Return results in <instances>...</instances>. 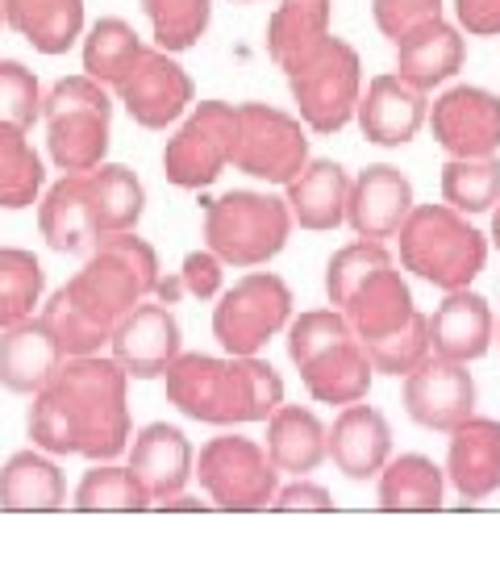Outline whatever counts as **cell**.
I'll use <instances>...</instances> for the list:
<instances>
[{
  "label": "cell",
  "instance_id": "6da1fadb",
  "mask_svg": "<svg viewBox=\"0 0 500 563\" xmlns=\"http://www.w3.org/2000/svg\"><path fill=\"white\" fill-rule=\"evenodd\" d=\"M113 355H71L63 360L55 380L34 393L30 405V439L46 455H84V460H118L130 446V405Z\"/></svg>",
  "mask_w": 500,
  "mask_h": 563
},
{
  "label": "cell",
  "instance_id": "7a4b0ae2",
  "mask_svg": "<svg viewBox=\"0 0 500 563\" xmlns=\"http://www.w3.org/2000/svg\"><path fill=\"white\" fill-rule=\"evenodd\" d=\"M167 401L184 418L204 426H251L267 422L284 405L280 372L259 355H200L180 351L163 372Z\"/></svg>",
  "mask_w": 500,
  "mask_h": 563
},
{
  "label": "cell",
  "instance_id": "3957f363",
  "mask_svg": "<svg viewBox=\"0 0 500 563\" xmlns=\"http://www.w3.org/2000/svg\"><path fill=\"white\" fill-rule=\"evenodd\" d=\"M63 288L92 322L113 334V325L159 288V255L134 230L100 234L88 263Z\"/></svg>",
  "mask_w": 500,
  "mask_h": 563
},
{
  "label": "cell",
  "instance_id": "277c9868",
  "mask_svg": "<svg viewBox=\"0 0 500 563\" xmlns=\"http://www.w3.org/2000/svg\"><path fill=\"white\" fill-rule=\"evenodd\" d=\"M400 267L442 292L471 288L488 263V239L451 205H413L397 230Z\"/></svg>",
  "mask_w": 500,
  "mask_h": 563
},
{
  "label": "cell",
  "instance_id": "5b68a950",
  "mask_svg": "<svg viewBox=\"0 0 500 563\" xmlns=\"http://www.w3.org/2000/svg\"><path fill=\"white\" fill-rule=\"evenodd\" d=\"M292 234V213L284 197L234 188L204 205V246L225 267H263L280 255Z\"/></svg>",
  "mask_w": 500,
  "mask_h": 563
},
{
  "label": "cell",
  "instance_id": "8992f818",
  "mask_svg": "<svg viewBox=\"0 0 500 563\" xmlns=\"http://www.w3.org/2000/svg\"><path fill=\"white\" fill-rule=\"evenodd\" d=\"M46 151L59 172H92L109 155L113 101L92 76H67L42 97Z\"/></svg>",
  "mask_w": 500,
  "mask_h": 563
},
{
  "label": "cell",
  "instance_id": "52a82bcc",
  "mask_svg": "<svg viewBox=\"0 0 500 563\" xmlns=\"http://www.w3.org/2000/svg\"><path fill=\"white\" fill-rule=\"evenodd\" d=\"M284 76H288L292 101H297V118L313 134H338L342 125L355 121L363 97V63L359 51L346 38L330 34Z\"/></svg>",
  "mask_w": 500,
  "mask_h": 563
},
{
  "label": "cell",
  "instance_id": "ba28073f",
  "mask_svg": "<svg viewBox=\"0 0 500 563\" xmlns=\"http://www.w3.org/2000/svg\"><path fill=\"white\" fill-rule=\"evenodd\" d=\"M192 476L200 481L213 509H271V497L280 488V472L267 455V446L242 434H218L200 446Z\"/></svg>",
  "mask_w": 500,
  "mask_h": 563
},
{
  "label": "cell",
  "instance_id": "9c48e42d",
  "mask_svg": "<svg viewBox=\"0 0 500 563\" xmlns=\"http://www.w3.org/2000/svg\"><path fill=\"white\" fill-rule=\"evenodd\" d=\"M292 322V288L276 272H251L213 305V339L225 355H259Z\"/></svg>",
  "mask_w": 500,
  "mask_h": 563
},
{
  "label": "cell",
  "instance_id": "30bf717a",
  "mask_svg": "<svg viewBox=\"0 0 500 563\" xmlns=\"http://www.w3.org/2000/svg\"><path fill=\"white\" fill-rule=\"evenodd\" d=\"M238 104L200 101L163 146V176L176 188H209L234 163Z\"/></svg>",
  "mask_w": 500,
  "mask_h": 563
},
{
  "label": "cell",
  "instance_id": "8fae6325",
  "mask_svg": "<svg viewBox=\"0 0 500 563\" xmlns=\"http://www.w3.org/2000/svg\"><path fill=\"white\" fill-rule=\"evenodd\" d=\"M309 163V125L276 104H238L234 167L263 184H288Z\"/></svg>",
  "mask_w": 500,
  "mask_h": 563
},
{
  "label": "cell",
  "instance_id": "7c38bea8",
  "mask_svg": "<svg viewBox=\"0 0 500 563\" xmlns=\"http://www.w3.org/2000/svg\"><path fill=\"white\" fill-rule=\"evenodd\" d=\"M113 88H118L125 113L138 121L142 130L176 125L197 101L192 76L176 63V55H167L159 46H142V55L130 63V71Z\"/></svg>",
  "mask_w": 500,
  "mask_h": 563
},
{
  "label": "cell",
  "instance_id": "4fadbf2b",
  "mask_svg": "<svg viewBox=\"0 0 500 563\" xmlns=\"http://www.w3.org/2000/svg\"><path fill=\"white\" fill-rule=\"evenodd\" d=\"M430 130L451 159H480L500 151V97L476 84H455L430 104Z\"/></svg>",
  "mask_w": 500,
  "mask_h": 563
},
{
  "label": "cell",
  "instance_id": "5bb4252c",
  "mask_svg": "<svg viewBox=\"0 0 500 563\" xmlns=\"http://www.w3.org/2000/svg\"><path fill=\"white\" fill-rule=\"evenodd\" d=\"M404 409L409 418L425 430L451 434L459 422L476 413V380L467 372V363L425 355V360L404 376Z\"/></svg>",
  "mask_w": 500,
  "mask_h": 563
},
{
  "label": "cell",
  "instance_id": "9a60e30c",
  "mask_svg": "<svg viewBox=\"0 0 500 563\" xmlns=\"http://www.w3.org/2000/svg\"><path fill=\"white\" fill-rule=\"evenodd\" d=\"M184 351L180 322L163 301H138L109 334V355L130 380H155Z\"/></svg>",
  "mask_w": 500,
  "mask_h": 563
},
{
  "label": "cell",
  "instance_id": "2e32d148",
  "mask_svg": "<svg viewBox=\"0 0 500 563\" xmlns=\"http://www.w3.org/2000/svg\"><path fill=\"white\" fill-rule=\"evenodd\" d=\"M413 184L409 176L392 167V163H371L351 180V197H346V225L359 239H397L404 218L413 213Z\"/></svg>",
  "mask_w": 500,
  "mask_h": 563
},
{
  "label": "cell",
  "instance_id": "e0dca14e",
  "mask_svg": "<svg viewBox=\"0 0 500 563\" xmlns=\"http://www.w3.org/2000/svg\"><path fill=\"white\" fill-rule=\"evenodd\" d=\"M397 76L421 92H434L446 80H455L467 63L463 30L446 18H425L397 34Z\"/></svg>",
  "mask_w": 500,
  "mask_h": 563
},
{
  "label": "cell",
  "instance_id": "ac0fdd59",
  "mask_svg": "<svg viewBox=\"0 0 500 563\" xmlns=\"http://www.w3.org/2000/svg\"><path fill=\"white\" fill-rule=\"evenodd\" d=\"M430 118V101L425 92L392 76H376L367 84V92L359 97L355 121H359L363 139L376 146H404L421 134V125Z\"/></svg>",
  "mask_w": 500,
  "mask_h": 563
},
{
  "label": "cell",
  "instance_id": "d6986e66",
  "mask_svg": "<svg viewBox=\"0 0 500 563\" xmlns=\"http://www.w3.org/2000/svg\"><path fill=\"white\" fill-rule=\"evenodd\" d=\"M442 472L463 501H488L500 488V422L471 413L467 422L455 426Z\"/></svg>",
  "mask_w": 500,
  "mask_h": 563
},
{
  "label": "cell",
  "instance_id": "ffe728a7",
  "mask_svg": "<svg viewBox=\"0 0 500 563\" xmlns=\"http://www.w3.org/2000/svg\"><path fill=\"white\" fill-rule=\"evenodd\" d=\"M330 460L346 481H371L392 460V426L376 405H342L330 426Z\"/></svg>",
  "mask_w": 500,
  "mask_h": 563
},
{
  "label": "cell",
  "instance_id": "44dd1931",
  "mask_svg": "<svg viewBox=\"0 0 500 563\" xmlns=\"http://www.w3.org/2000/svg\"><path fill=\"white\" fill-rule=\"evenodd\" d=\"M130 467H134V476L146 488L151 505H155L163 497H176V493L188 488L192 467H197V451H192L180 426L151 422L142 426L134 434V443H130Z\"/></svg>",
  "mask_w": 500,
  "mask_h": 563
},
{
  "label": "cell",
  "instance_id": "7402d4cb",
  "mask_svg": "<svg viewBox=\"0 0 500 563\" xmlns=\"http://www.w3.org/2000/svg\"><path fill=\"white\" fill-rule=\"evenodd\" d=\"M492 334H497V313L471 288L446 292V301L430 318V351L442 355V360H459V363L484 360L492 351Z\"/></svg>",
  "mask_w": 500,
  "mask_h": 563
},
{
  "label": "cell",
  "instance_id": "603a6c76",
  "mask_svg": "<svg viewBox=\"0 0 500 563\" xmlns=\"http://www.w3.org/2000/svg\"><path fill=\"white\" fill-rule=\"evenodd\" d=\"M63 360L67 355L59 351L55 334L42 325L38 313L0 330V384L18 397H34L38 388H46L63 367Z\"/></svg>",
  "mask_w": 500,
  "mask_h": 563
},
{
  "label": "cell",
  "instance_id": "cb8c5ba5",
  "mask_svg": "<svg viewBox=\"0 0 500 563\" xmlns=\"http://www.w3.org/2000/svg\"><path fill=\"white\" fill-rule=\"evenodd\" d=\"M309 397L321 405H355L367 401L371 393V380H376V367L367 360V346H363L355 334L330 342L325 351L309 355V360L297 367Z\"/></svg>",
  "mask_w": 500,
  "mask_h": 563
},
{
  "label": "cell",
  "instance_id": "d4e9b609",
  "mask_svg": "<svg viewBox=\"0 0 500 563\" xmlns=\"http://www.w3.org/2000/svg\"><path fill=\"white\" fill-rule=\"evenodd\" d=\"M346 197H351V176L334 159H309L292 180L284 184V201L292 213V225L300 230H338L346 222Z\"/></svg>",
  "mask_w": 500,
  "mask_h": 563
},
{
  "label": "cell",
  "instance_id": "484cf974",
  "mask_svg": "<svg viewBox=\"0 0 500 563\" xmlns=\"http://www.w3.org/2000/svg\"><path fill=\"white\" fill-rule=\"evenodd\" d=\"M338 309H342V318H346V325H351V334L359 342L384 339V334H392L397 325H404L418 313L413 288H409V280L400 276L392 263H388V267H376Z\"/></svg>",
  "mask_w": 500,
  "mask_h": 563
},
{
  "label": "cell",
  "instance_id": "4316f807",
  "mask_svg": "<svg viewBox=\"0 0 500 563\" xmlns=\"http://www.w3.org/2000/svg\"><path fill=\"white\" fill-rule=\"evenodd\" d=\"M38 230L46 246L59 255H84L97 246L100 230L84 172H63V180L46 188V197L38 201Z\"/></svg>",
  "mask_w": 500,
  "mask_h": 563
},
{
  "label": "cell",
  "instance_id": "83f0119b",
  "mask_svg": "<svg viewBox=\"0 0 500 563\" xmlns=\"http://www.w3.org/2000/svg\"><path fill=\"white\" fill-rule=\"evenodd\" d=\"M267 455L280 476H309L330 460V430L304 405H276L267 418Z\"/></svg>",
  "mask_w": 500,
  "mask_h": 563
},
{
  "label": "cell",
  "instance_id": "f1b7e54d",
  "mask_svg": "<svg viewBox=\"0 0 500 563\" xmlns=\"http://www.w3.org/2000/svg\"><path fill=\"white\" fill-rule=\"evenodd\" d=\"M4 25L42 55H67L84 38V0H0Z\"/></svg>",
  "mask_w": 500,
  "mask_h": 563
},
{
  "label": "cell",
  "instance_id": "f546056e",
  "mask_svg": "<svg viewBox=\"0 0 500 563\" xmlns=\"http://www.w3.org/2000/svg\"><path fill=\"white\" fill-rule=\"evenodd\" d=\"M330 0H280L276 13L267 21V55L271 63L288 71L297 67L313 46L330 38Z\"/></svg>",
  "mask_w": 500,
  "mask_h": 563
},
{
  "label": "cell",
  "instance_id": "4dcf8cb0",
  "mask_svg": "<svg viewBox=\"0 0 500 563\" xmlns=\"http://www.w3.org/2000/svg\"><path fill=\"white\" fill-rule=\"evenodd\" d=\"M67 481L46 451H18L0 467V509H63Z\"/></svg>",
  "mask_w": 500,
  "mask_h": 563
},
{
  "label": "cell",
  "instance_id": "1f68e13d",
  "mask_svg": "<svg viewBox=\"0 0 500 563\" xmlns=\"http://www.w3.org/2000/svg\"><path fill=\"white\" fill-rule=\"evenodd\" d=\"M380 509L392 514H430L446 501V472L425 455H397L380 467Z\"/></svg>",
  "mask_w": 500,
  "mask_h": 563
},
{
  "label": "cell",
  "instance_id": "d6a6232c",
  "mask_svg": "<svg viewBox=\"0 0 500 563\" xmlns=\"http://www.w3.org/2000/svg\"><path fill=\"white\" fill-rule=\"evenodd\" d=\"M84 180H88L100 234H121L142 222L146 188H142L138 172H130L125 163H97L92 172H84Z\"/></svg>",
  "mask_w": 500,
  "mask_h": 563
},
{
  "label": "cell",
  "instance_id": "836d02e7",
  "mask_svg": "<svg viewBox=\"0 0 500 563\" xmlns=\"http://www.w3.org/2000/svg\"><path fill=\"white\" fill-rule=\"evenodd\" d=\"M142 55V38L130 21L100 18L88 34H84V76L113 88V84L130 71V63Z\"/></svg>",
  "mask_w": 500,
  "mask_h": 563
},
{
  "label": "cell",
  "instance_id": "e575fe53",
  "mask_svg": "<svg viewBox=\"0 0 500 563\" xmlns=\"http://www.w3.org/2000/svg\"><path fill=\"white\" fill-rule=\"evenodd\" d=\"M42 159L30 146L25 130L18 125H0V209H25L38 201L42 192Z\"/></svg>",
  "mask_w": 500,
  "mask_h": 563
},
{
  "label": "cell",
  "instance_id": "d590c367",
  "mask_svg": "<svg viewBox=\"0 0 500 563\" xmlns=\"http://www.w3.org/2000/svg\"><path fill=\"white\" fill-rule=\"evenodd\" d=\"M42 288H46V276H42L34 251L0 246V330L38 313Z\"/></svg>",
  "mask_w": 500,
  "mask_h": 563
},
{
  "label": "cell",
  "instance_id": "8d00e7d4",
  "mask_svg": "<svg viewBox=\"0 0 500 563\" xmlns=\"http://www.w3.org/2000/svg\"><path fill=\"white\" fill-rule=\"evenodd\" d=\"M442 201L459 209L467 218L488 213L500 201V159L480 155V159H446L442 167Z\"/></svg>",
  "mask_w": 500,
  "mask_h": 563
},
{
  "label": "cell",
  "instance_id": "74e56055",
  "mask_svg": "<svg viewBox=\"0 0 500 563\" xmlns=\"http://www.w3.org/2000/svg\"><path fill=\"white\" fill-rule=\"evenodd\" d=\"M142 13L151 21L155 46L167 55H184L204 38L213 21V0H142Z\"/></svg>",
  "mask_w": 500,
  "mask_h": 563
},
{
  "label": "cell",
  "instance_id": "f35d334b",
  "mask_svg": "<svg viewBox=\"0 0 500 563\" xmlns=\"http://www.w3.org/2000/svg\"><path fill=\"white\" fill-rule=\"evenodd\" d=\"M76 509H151V497L134 467H118L113 460H100L92 472H84L76 488Z\"/></svg>",
  "mask_w": 500,
  "mask_h": 563
},
{
  "label": "cell",
  "instance_id": "ab89813d",
  "mask_svg": "<svg viewBox=\"0 0 500 563\" xmlns=\"http://www.w3.org/2000/svg\"><path fill=\"white\" fill-rule=\"evenodd\" d=\"M38 318H42V325L55 334V342H59V351L67 360H71V355H97L100 346H109V330L92 322L80 305L67 297V288H59L51 301L42 305Z\"/></svg>",
  "mask_w": 500,
  "mask_h": 563
},
{
  "label": "cell",
  "instance_id": "60d3db41",
  "mask_svg": "<svg viewBox=\"0 0 500 563\" xmlns=\"http://www.w3.org/2000/svg\"><path fill=\"white\" fill-rule=\"evenodd\" d=\"M367 346V360L380 376H409L425 355H430V318L413 313L404 325H397L392 334L384 339L363 342Z\"/></svg>",
  "mask_w": 500,
  "mask_h": 563
},
{
  "label": "cell",
  "instance_id": "b9f144b4",
  "mask_svg": "<svg viewBox=\"0 0 500 563\" xmlns=\"http://www.w3.org/2000/svg\"><path fill=\"white\" fill-rule=\"evenodd\" d=\"M388 263H392V255L376 239H359L351 242V246H342V251H334V260L325 263V297H330V305L338 309L376 267H388Z\"/></svg>",
  "mask_w": 500,
  "mask_h": 563
},
{
  "label": "cell",
  "instance_id": "7bdbcfd3",
  "mask_svg": "<svg viewBox=\"0 0 500 563\" xmlns=\"http://www.w3.org/2000/svg\"><path fill=\"white\" fill-rule=\"evenodd\" d=\"M42 118L38 76L18 59H0V125L30 130Z\"/></svg>",
  "mask_w": 500,
  "mask_h": 563
},
{
  "label": "cell",
  "instance_id": "ee69618b",
  "mask_svg": "<svg viewBox=\"0 0 500 563\" xmlns=\"http://www.w3.org/2000/svg\"><path fill=\"white\" fill-rule=\"evenodd\" d=\"M351 334V325L342 318V309H304L300 318L288 322V360L304 363L309 355L325 351L330 342H338Z\"/></svg>",
  "mask_w": 500,
  "mask_h": 563
},
{
  "label": "cell",
  "instance_id": "f6af8a7d",
  "mask_svg": "<svg viewBox=\"0 0 500 563\" xmlns=\"http://www.w3.org/2000/svg\"><path fill=\"white\" fill-rule=\"evenodd\" d=\"M371 18L384 38H397L425 18H442V0H371Z\"/></svg>",
  "mask_w": 500,
  "mask_h": 563
},
{
  "label": "cell",
  "instance_id": "bcb514c9",
  "mask_svg": "<svg viewBox=\"0 0 500 563\" xmlns=\"http://www.w3.org/2000/svg\"><path fill=\"white\" fill-rule=\"evenodd\" d=\"M221 267L225 263L204 246V251H192V255H184V267L176 272L180 276V288L188 297H200V301H209V297H218L221 292Z\"/></svg>",
  "mask_w": 500,
  "mask_h": 563
},
{
  "label": "cell",
  "instance_id": "7dc6e473",
  "mask_svg": "<svg viewBox=\"0 0 500 563\" xmlns=\"http://www.w3.org/2000/svg\"><path fill=\"white\" fill-rule=\"evenodd\" d=\"M455 25L471 38H497L500 34V0H455Z\"/></svg>",
  "mask_w": 500,
  "mask_h": 563
},
{
  "label": "cell",
  "instance_id": "c3c4849f",
  "mask_svg": "<svg viewBox=\"0 0 500 563\" xmlns=\"http://www.w3.org/2000/svg\"><path fill=\"white\" fill-rule=\"evenodd\" d=\"M271 509H334V497H330L325 484L309 481V476H297L292 484L276 488Z\"/></svg>",
  "mask_w": 500,
  "mask_h": 563
},
{
  "label": "cell",
  "instance_id": "681fc988",
  "mask_svg": "<svg viewBox=\"0 0 500 563\" xmlns=\"http://www.w3.org/2000/svg\"><path fill=\"white\" fill-rule=\"evenodd\" d=\"M159 509H171V514H192V509H213V505H204L200 497H188V493H176V497H163L155 501Z\"/></svg>",
  "mask_w": 500,
  "mask_h": 563
},
{
  "label": "cell",
  "instance_id": "f907efd6",
  "mask_svg": "<svg viewBox=\"0 0 500 563\" xmlns=\"http://www.w3.org/2000/svg\"><path fill=\"white\" fill-rule=\"evenodd\" d=\"M492 246L500 251V201L492 205Z\"/></svg>",
  "mask_w": 500,
  "mask_h": 563
},
{
  "label": "cell",
  "instance_id": "816d5d0a",
  "mask_svg": "<svg viewBox=\"0 0 500 563\" xmlns=\"http://www.w3.org/2000/svg\"><path fill=\"white\" fill-rule=\"evenodd\" d=\"M492 342H497V346H500V318H497V334H492Z\"/></svg>",
  "mask_w": 500,
  "mask_h": 563
},
{
  "label": "cell",
  "instance_id": "f5cc1de1",
  "mask_svg": "<svg viewBox=\"0 0 500 563\" xmlns=\"http://www.w3.org/2000/svg\"><path fill=\"white\" fill-rule=\"evenodd\" d=\"M0 25H4V9H0Z\"/></svg>",
  "mask_w": 500,
  "mask_h": 563
},
{
  "label": "cell",
  "instance_id": "db71d44e",
  "mask_svg": "<svg viewBox=\"0 0 500 563\" xmlns=\"http://www.w3.org/2000/svg\"><path fill=\"white\" fill-rule=\"evenodd\" d=\"M234 4H251V0H234Z\"/></svg>",
  "mask_w": 500,
  "mask_h": 563
}]
</instances>
